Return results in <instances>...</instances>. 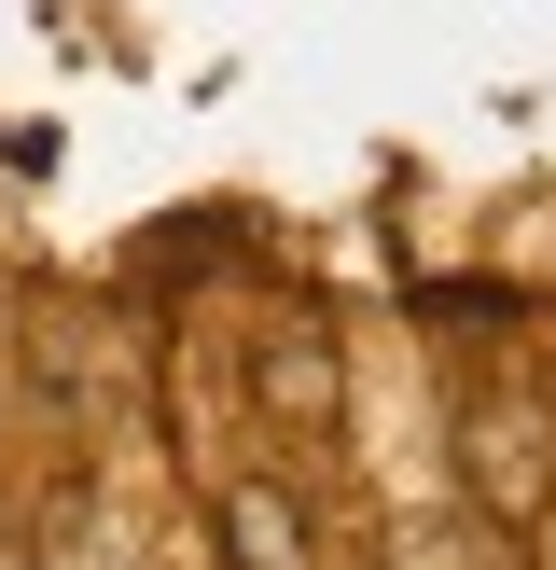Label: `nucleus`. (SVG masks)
<instances>
[{
    "instance_id": "nucleus-3",
    "label": "nucleus",
    "mask_w": 556,
    "mask_h": 570,
    "mask_svg": "<svg viewBox=\"0 0 556 570\" xmlns=\"http://www.w3.org/2000/svg\"><path fill=\"white\" fill-rule=\"evenodd\" d=\"M265 404L292 417L306 445L334 432V348H320V334H265Z\"/></svg>"
},
{
    "instance_id": "nucleus-1",
    "label": "nucleus",
    "mask_w": 556,
    "mask_h": 570,
    "mask_svg": "<svg viewBox=\"0 0 556 570\" xmlns=\"http://www.w3.org/2000/svg\"><path fill=\"white\" fill-rule=\"evenodd\" d=\"M459 473H473V515L487 529H528L556 501V417L515 404V390H473L459 404Z\"/></svg>"
},
{
    "instance_id": "nucleus-2",
    "label": "nucleus",
    "mask_w": 556,
    "mask_h": 570,
    "mask_svg": "<svg viewBox=\"0 0 556 570\" xmlns=\"http://www.w3.org/2000/svg\"><path fill=\"white\" fill-rule=\"evenodd\" d=\"M222 557H237V570H320V557H306L292 488H265V473H250V488H222Z\"/></svg>"
},
{
    "instance_id": "nucleus-4",
    "label": "nucleus",
    "mask_w": 556,
    "mask_h": 570,
    "mask_svg": "<svg viewBox=\"0 0 556 570\" xmlns=\"http://www.w3.org/2000/svg\"><path fill=\"white\" fill-rule=\"evenodd\" d=\"M0 570H56V557H28V543H0Z\"/></svg>"
}]
</instances>
